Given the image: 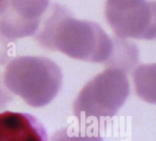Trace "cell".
Masks as SVG:
<instances>
[{
	"instance_id": "1",
	"label": "cell",
	"mask_w": 156,
	"mask_h": 141,
	"mask_svg": "<svg viewBox=\"0 0 156 141\" xmlns=\"http://www.w3.org/2000/svg\"><path fill=\"white\" fill-rule=\"evenodd\" d=\"M149 15V2L146 0H107L108 21L125 36L140 37Z\"/></svg>"
},
{
	"instance_id": "2",
	"label": "cell",
	"mask_w": 156,
	"mask_h": 141,
	"mask_svg": "<svg viewBox=\"0 0 156 141\" xmlns=\"http://www.w3.org/2000/svg\"><path fill=\"white\" fill-rule=\"evenodd\" d=\"M0 141H48V137L36 117L6 111L0 113Z\"/></svg>"
},
{
	"instance_id": "3",
	"label": "cell",
	"mask_w": 156,
	"mask_h": 141,
	"mask_svg": "<svg viewBox=\"0 0 156 141\" xmlns=\"http://www.w3.org/2000/svg\"><path fill=\"white\" fill-rule=\"evenodd\" d=\"M134 80L138 95L145 101L156 104V64L139 67Z\"/></svg>"
},
{
	"instance_id": "4",
	"label": "cell",
	"mask_w": 156,
	"mask_h": 141,
	"mask_svg": "<svg viewBox=\"0 0 156 141\" xmlns=\"http://www.w3.org/2000/svg\"><path fill=\"white\" fill-rule=\"evenodd\" d=\"M10 8V0H0V18Z\"/></svg>"
},
{
	"instance_id": "5",
	"label": "cell",
	"mask_w": 156,
	"mask_h": 141,
	"mask_svg": "<svg viewBox=\"0 0 156 141\" xmlns=\"http://www.w3.org/2000/svg\"><path fill=\"white\" fill-rule=\"evenodd\" d=\"M5 101V97H4V93L0 88V106H2Z\"/></svg>"
},
{
	"instance_id": "6",
	"label": "cell",
	"mask_w": 156,
	"mask_h": 141,
	"mask_svg": "<svg viewBox=\"0 0 156 141\" xmlns=\"http://www.w3.org/2000/svg\"><path fill=\"white\" fill-rule=\"evenodd\" d=\"M2 39L0 38V63L2 62V59H3V54L1 52L2 49Z\"/></svg>"
}]
</instances>
